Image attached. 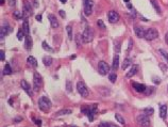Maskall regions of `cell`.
I'll return each mask as SVG.
<instances>
[{
	"label": "cell",
	"instance_id": "6da1fadb",
	"mask_svg": "<svg viewBox=\"0 0 168 127\" xmlns=\"http://www.w3.org/2000/svg\"><path fill=\"white\" fill-rule=\"evenodd\" d=\"M38 107L39 109L43 111V112H48L51 107H52V104L50 102V99L46 96H43L39 98V101H38Z\"/></svg>",
	"mask_w": 168,
	"mask_h": 127
},
{
	"label": "cell",
	"instance_id": "7a4b0ae2",
	"mask_svg": "<svg viewBox=\"0 0 168 127\" xmlns=\"http://www.w3.org/2000/svg\"><path fill=\"white\" fill-rule=\"evenodd\" d=\"M136 122L141 127H149L150 126V119H149V116L147 114H145V113L138 114L136 116Z\"/></svg>",
	"mask_w": 168,
	"mask_h": 127
},
{
	"label": "cell",
	"instance_id": "3957f363",
	"mask_svg": "<svg viewBox=\"0 0 168 127\" xmlns=\"http://www.w3.org/2000/svg\"><path fill=\"white\" fill-rule=\"evenodd\" d=\"M82 36H83L84 43H91L94 39V30L91 28V27L86 26L83 33H82Z\"/></svg>",
	"mask_w": 168,
	"mask_h": 127
},
{
	"label": "cell",
	"instance_id": "277c9868",
	"mask_svg": "<svg viewBox=\"0 0 168 127\" xmlns=\"http://www.w3.org/2000/svg\"><path fill=\"white\" fill-rule=\"evenodd\" d=\"M42 86H43V78L37 72H35L33 75V90L37 92L42 88Z\"/></svg>",
	"mask_w": 168,
	"mask_h": 127
},
{
	"label": "cell",
	"instance_id": "5b68a950",
	"mask_svg": "<svg viewBox=\"0 0 168 127\" xmlns=\"http://www.w3.org/2000/svg\"><path fill=\"white\" fill-rule=\"evenodd\" d=\"M96 110H97L96 106H92V107L91 106H84V107L81 108V111L88 116V120L90 121L94 120V113L96 112Z\"/></svg>",
	"mask_w": 168,
	"mask_h": 127
},
{
	"label": "cell",
	"instance_id": "8992f818",
	"mask_svg": "<svg viewBox=\"0 0 168 127\" xmlns=\"http://www.w3.org/2000/svg\"><path fill=\"white\" fill-rule=\"evenodd\" d=\"M77 90H78L79 94H80L82 97H87L88 94H90V91H88L87 87L85 86L84 82H82V81H79L77 83Z\"/></svg>",
	"mask_w": 168,
	"mask_h": 127
},
{
	"label": "cell",
	"instance_id": "52a82bcc",
	"mask_svg": "<svg viewBox=\"0 0 168 127\" xmlns=\"http://www.w3.org/2000/svg\"><path fill=\"white\" fill-rule=\"evenodd\" d=\"M158 38V32L155 28H149L148 30H146V34H145V39L147 41H153L155 39Z\"/></svg>",
	"mask_w": 168,
	"mask_h": 127
},
{
	"label": "cell",
	"instance_id": "ba28073f",
	"mask_svg": "<svg viewBox=\"0 0 168 127\" xmlns=\"http://www.w3.org/2000/svg\"><path fill=\"white\" fill-rule=\"evenodd\" d=\"M83 6H84V14L86 16H90L93 13V6L94 2L93 0H83Z\"/></svg>",
	"mask_w": 168,
	"mask_h": 127
},
{
	"label": "cell",
	"instance_id": "9c48e42d",
	"mask_svg": "<svg viewBox=\"0 0 168 127\" xmlns=\"http://www.w3.org/2000/svg\"><path fill=\"white\" fill-rule=\"evenodd\" d=\"M32 15V8L31 4L28 1H25L23 2V8H22V16H23V19H28V17Z\"/></svg>",
	"mask_w": 168,
	"mask_h": 127
},
{
	"label": "cell",
	"instance_id": "30bf717a",
	"mask_svg": "<svg viewBox=\"0 0 168 127\" xmlns=\"http://www.w3.org/2000/svg\"><path fill=\"white\" fill-rule=\"evenodd\" d=\"M110 70V66L108 65V63L107 62H104V61H100L98 63V72H99V74L104 76V75H107L108 73Z\"/></svg>",
	"mask_w": 168,
	"mask_h": 127
},
{
	"label": "cell",
	"instance_id": "8fae6325",
	"mask_svg": "<svg viewBox=\"0 0 168 127\" xmlns=\"http://www.w3.org/2000/svg\"><path fill=\"white\" fill-rule=\"evenodd\" d=\"M11 27L9 26V24L7 23H5V24H3L2 26H1V30H0V38H1V40H3L4 38H5V35H7L9 33L11 32Z\"/></svg>",
	"mask_w": 168,
	"mask_h": 127
},
{
	"label": "cell",
	"instance_id": "7c38bea8",
	"mask_svg": "<svg viewBox=\"0 0 168 127\" xmlns=\"http://www.w3.org/2000/svg\"><path fill=\"white\" fill-rule=\"evenodd\" d=\"M108 19L111 24H115L119 20V14L116 11H110L108 13Z\"/></svg>",
	"mask_w": 168,
	"mask_h": 127
},
{
	"label": "cell",
	"instance_id": "4fadbf2b",
	"mask_svg": "<svg viewBox=\"0 0 168 127\" xmlns=\"http://www.w3.org/2000/svg\"><path fill=\"white\" fill-rule=\"evenodd\" d=\"M20 86H21L22 90H23L25 92L27 93L29 96H32V95H33V92H32V90H31V87L29 86V83H28L26 80H21V81H20Z\"/></svg>",
	"mask_w": 168,
	"mask_h": 127
},
{
	"label": "cell",
	"instance_id": "5bb4252c",
	"mask_svg": "<svg viewBox=\"0 0 168 127\" xmlns=\"http://www.w3.org/2000/svg\"><path fill=\"white\" fill-rule=\"evenodd\" d=\"M132 86H133V88H134V90L136 91V92H139V93H145V91L147 89L145 84L137 83V82H133V83H132Z\"/></svg>",
	"mask_w": 168,
	"mask_h": 127
},
{
	"label": "cell",
	"instance_id": "9a60e30c",
	"mask_svg": "<svg viewBox=\"0 0 168 127\" xmlns=\"http://www.w3.org/2000/svg\"><path fill=\"white\" fill-rule=\"evenodd\" d=\"M134 32H135V34H136L137 38H139V39L145 38L146 31H145L144 28H141V27H135V28H134Z\"/></svg>",
	"mask_w": 168,
	"mask_h": 127
},
{
	"label": "cell",
	"instance_id": "2e32d148",
	"mask_svg": "<svg viewBox=\"0 0 168 127\" xmlns=\"http://www.w3.org/2000/svg\"><path fill=\"white\" fill-rule=\"evenodd\" d=\"M48 19L50 20V24H51L52 28H58V27H59V22H58L57 17L53 14H49L48 15Z\"/></svg>",
	"mask_w": 168,
	"mask_h": 127
},
{
	"label": "cell",
	"instance_id": "e0dca14e",
	"mask_svg": "<svg viewBox=\"0 0 168 127\" xmlns=\"http://www.w3.org/2000/svg\"><path fill=\"white\" fill-rule=\"evenodd\" d=\"M32 45H33V42H32V39L30 35H27L26 36V40H25V47L27 50H30L32 48Z\"/></svg>",
	"mask_w": 168,
	"mask_h": 127
},
{
	"label": "cell",
	"instance_id": "ac0fdd59",
	"mask_svg": "<svg viewBox=\"0 0 168 127\" xmlns=\"http://www.w3.org/2000/svg\"><path fill=\"white\" fill-rule=\"evenodd\" d=\"M27 63H28V65L31 66V67H37V61H36V59H35L34 57H32V56H30L27 59Z\"/></svg>",
	"mask_w": 168,
	"mask_h": 127
},
{
	"label": "cell",
	"instance_id": "d6986e66",
	"mask_svg": "<svg viewBox=\"0 0 168 127\" xmlns=\"http://www.w3.org/2000/svg\"><path fill=\"white\" fill-rule=\"evenodd\" d=\"M118 66H119V56H118V54H115L114 59H113V64H112L113 70H117Z\"/></svg>",
	"mask_w": 168,
	"mask_h": 127
},
{
	"label": "cell",
	"instance_id": "ffe728a7",
	"mask_svg": "<svg viewBox=\"0 0 168 127\" xmlns=\"http://www.w3.org/2000/svg\"><path fill=\"white\" fill-rule=\"evenodd\" d=\"M137 70H138V66L137 65H133V67H132L128 73H127V78H131V77H133L136 73H137Z\"/></svg>",
	"mask_w": 168,
	"mask_h": 127
},
{
	"label": "cell",
	"instance_id": "44dd1931",
	"mask_svg": "<svg viewBox=\"0 0 168 127\" xmlns=\"http://www.w3.org/2000/svg\"><path fill=\"white\" fill-rule=\"evenodd\" d=\"M167 115V106L166 105H162L160 107V116L162 119H165Z\"/></svg>",
	"mask_w": 168,
	"mask_h": 127
},
{
	"label": "cell",
	"instance_id": "7402d4cb",
	"mask_svg": "<svg viewBox=\"0 0 168 127\" xmlns=\"http://www.w3.org/2000/svg\"><path fill=\"white\" fill-rule=\"evenodd\" d=\"M71 113V110L70 109H62V110L55 112V116H61V115H67V114H70Z\"/></svg>",
	"mask_w": 168,
	"mask_h": 127
},
{
	"label": "cell",
	"instance_id": "603a6c76",
	"mask_svg": "<svg viewBox=\"0 0 168 127\" xmlns=\"http://www.w3.org/2000/svg\"><path fill=\"white\" fill-rule=\"evenodd\" d=\"M75 41H76V43H77V46H78V47H80L81 45H82V42H84V41H83V36H82V34L78 33V34L76 35Z\"/></svg>",
	"mask_w": 168,
	"mask_h": 127
},
{
	"label": "cell",
	"instance_id": "cb8c5ba5",
	"mask_svg": "<svg viewBox=\"0 0 168 127\" xmlns=\"http://www.w3.org/2000/svg\"><path fill=\"white\" fill-rule=\"evenodd\" d=\"M43 63L45 64L46 66H50L52 64V58L50 56H46L43 58Z\"/></svg>",
	"mask_w": 168,
	"mask_h": 127
},
{
	"label": "cell",
	"instance_id": "d4e9b609",
	"mask_svg": "<svg viewBox=\"0 0 168 127\" xmlns=\"http://www.w3.org/2000/svg\"><path fill=\"white\" fill-rule=\"evenodd\" d=\"M22 28H23V30H25L26 36H27V35H29L30 29H29V23H28V19H25V20H23V25H22Z\"/></svg>",
	"mask_w": 168,
	"mask_h": 127
},
{
	"label": "cell",
	"instance_id": "484cf974",
	"mask_svg": "<svg viewBox=\"0 0 168 127\" xmlns=\"http://www.w3.org/2000/svg\"><path fill=\"white\" fill-rule=\"evenodd\" d=\"M12 73H13V70H12L10 64H9V63H5V66L3 68V74L4 75H11Z\"/></svg>",
	"mask_w": 168,
	"mask_h": 127
},
{
	"label": "cell",
	"instance_id": "4316f807",
	"mask_svg": "<svg viewBox=\"0 0 168 127\" xmlns=\"http://www.w3.org/2000/svg\"><path fill=\"white\" fill-rule=\"evenodd\" d=\"M25 35H26L25 30H23L22 27H20L19 30H18V33H17V39H18L19 41H22V39L25 38Z\"/></svg>",
	"mask_w": 168,
	"mask_h": 127
},
{
	"label": "cell",
	"instance_id": "83f0119b",
	"mask_svg": "<svg viewBox=\"0 0 168 127\" xmlns=\"http://www.w3.org/2000/svg\"><path fill=\"white\" fill-rule=\"evenodd\" d=\"M132 64V61H131V59H125L123 60V63H122V69H127L130 65Z\"/></svg>",
	"mask_w": 168,
	"mask_h": 127
},
{
	"label": "cell",
	"instance_id": "f1b7e54d",
	"mask_svg": "<svg viewBox=\"0 0 168 127\" xmlns=\"http://www.w3.org/2000/svg\"><path fill=\"white\" fill-rule=\"evenodd\" d=\"M151 3H152V6L154 8V10L156 11V13L157 14H161V8H160V5L157 4L156 0H151Z\"/></svg>",
	"mask_w": 168,
	"mask_h": 127
},
{
	"label": "cell",
	"instance_id": "f546056e",
	"mask_svg": "<svg viewBox=\"0 0 168 127\" xmlns=\"http://www.w3.org/2000/svg\"><path fill=\"white\" fill-rule=\"evenodd\" d=\"M144 113L147 114L148 116H149V115H152V114L154 113V109H153L152 107H148V108L144 109Z\"/></svg>",
	"mask_w": 168,
	"mask_h": 127
},
{
	"label": "cell",
	"instance_id": "4dcf8cb0",
	"mask_svg": "<svg viewBox=\"0 0 168 127\" xmlns=\"http://www.w3.org/2000/svg\"><path fill=\"white\" fill-rule=\"evenodd\" d=\"M115 119H116V121H118L120 124H123V125L126 124V121H125V119L122 117V115H120V114H118V113L115 114Z\"/></svg>",
	"mask_w": 168,
	"mask_h": 127
},
{
	"label": "cell",
	"instance_id": "1f68e13d",
	"mask_svg": "<svg viewBox=\"0 0 168 127\" xmlns=\"http://www.w3.org/2000/svg\"><path fill=\"white\" fill-rule=\"evenodd\" d=\"M109 79H110V81L112 83H114L115 81H116V79H117L116 74H115V73H111V74H109Z\"/></svg>",
	"mask_w": 168,
	"mask_h": 127
},
{
	"label": "cell",
	"instance_id": "d6a6232c",
	"mask_svg": "<svg viewBox=\"0 0 168 127\" xmlns=\"http://www.w3.org/2000/svg\"><path fill=\"white\" fill-rule=\"evenodd\" d=\"M66 30H67V33H68L69 40H73V28H71V26H67Z\"/></svg>",
	"mask_w": 168,
	"mask_h": 127
},
{
	"label": "cell",
	"instance_id": "836d02e7",
	"mask_svg": "<svg viewBox=\"0 0 168 127\" xmlns=\"http://www.w3.org/2000/svg\"><path fill=\"white\" fill-rule=\"evenodd\" d=\"M42 45H43V48L45 49L46 51H50V52H52V51H53V49H52V48L49 46V45H48L46 42H43V44H42Z\"/></svg>",
	"mask_w": 168,
	"mask_h": 127
},
{
	"label": "cell",
	"instance_id": "e575fe53",
	"mask_svg": "<svg viewBox=\"0 0 168 127\" xmlns=\"http://www.w3.org/2000/svg\"><path fill=\"white\" fill-rule=\"evenodd\" d=\"M158 51H160V53L162 54V57L167 61V63H168V52L167 51H165L164 49H160V50H158Z\"/></svg>",
	"mask_w": 168,
	"mask_h": 127
},
{
	"label": "cell",
	"instance_id": "d590c367",
	"mask_svg": "<svg viewBox=\"0 0 168 127\" xmlns=\"http://www.w3.org/2000/svg\"><path fill=\"white\" fill-rule=\"evenodd\" d=\"M114 45H115V48H114L115 51L118 53V52L120 51V42H119V41H115V42H114Z\"/></svg>",
	"mask_w": 168,
	"mask_h": 127
},
{
	"label": "cell",
	"instance_id": "8d00e7d4",
	"mask_svg": "<svg viewBox=\"0 0 168 127\" xmlns=\"http://www.w3.org/2000/svg\"><path fill=\"white\" fill-rule=\"evenodd\" d=\"M97 26H98V27H99L100 29H102V30H105V25L103 24V22H102L101 19L97 20Z\"/></svg>",
	"mask_w": 168,
	"mask_h": 127
},
{
	"label": "cell",
	"instance_id": "74e56055",
	"mask_svg": "<svg viewBox=\"0 0 168 127\" xmlns=\"http://www.w3.org/2000/svg\"><path fill=\"white\" fill-rule=\"evenodd\" d=\"M153 92H154V88H153V87H151V88H147V89H146V91H145V93H146L147 95L152 94Z\"/></svg>",
	"mask_w": 168,
	"mask_h": 127
},
{
	"label": "cell",
	"instance_id": "f35d334b",
	"mask_svg": "<svg viewBox=\"0 0 168 127\" xmlns=\"http://www.w3.org/2000/svg\"><path fill=\"white\" fill-rule=\"evenodd\" d=\"M14 16H15V18H23V16H22V13H20L19 11H15L14 12Z\"/></svg>",
	"mask_w": 168,
	"mask_h": 127
},
{
	"label": "cell",
	"instance_id": "ab89813d",
	"mask_svg": "<svg viewBox=\"0 0 168 127\" xmlns=\"http://www.w3.org/2000/svg\"><path fill=\"white\" fill-rule=\"evenodd\" d=\"M66 90H67V92H71V82L68 80L67 82H66Z\"/></svg>",
	"mask_w": 168,
	"mask_h": 127
},
{
	"label": "cell",
	"instance_id": "60d3db41",
	"mask_svg": "<svg viewBox=\"0 0 168 127\" xmlns=\"http://www.w3.org/2000/svg\"><path fill=\"white\" fill-rule=\"evenodd\" d=\"M9 5L10 6H14L15 4H16V0H9Z\"/></svg>",
	"mask_w": 168,
	"mask_h": 127
},
{
	"label": "cell",
	"instance_id": "b9f144b4",
	"mask_svg": "<svg viewBox=\"0 0 168 127\" xmlns=\"http://www.w3.org/2000/svg\"><path fill=\"white\" fill-rule=\"evenodd\" d=\"M104 127H118L117 125H114V124H111V123H108V124H103Z\"/></svg>",
	"mask_w": 168,
	"mask_h": 127
},
{
	"label": "cell",
	"instance_id": "7bdbcfd3",
	"mask_svg": "<svg viewBox=\"0 0 168 127\" xmlns=\"http://www.w3.org/2000/svg\"><path fill=\"white\" fill-rule=\"evenodd\" d=\"M59 13H60V16H61L62 18H65L66 14H65V12H64L63 10H60V11H59Z\"/></svg>",
	"mask_w": 168,
	"mask_h": 127
},
{
	"label": "cell",
	"instance_id": "ee69618b",
	"mask_svg": "<svg viewBox=\"0 0 168 127\" xmlns=\"http://www.w3.org/2000/svg\"><path fill=\"white\" fill-rule=\"evenodd\" d=\"M132 44H133V41L130 40V41H129V47H128V51H130V50L132 49Z\"/></svg>",
	"mask_w": 168,
	"mask_h": 127
},
{
	"label": "cell",
	"instance_id": "f6af8a7d",
	"mask_svg": "<svg viewBox=\"0 0 168 127\" xmlns=\"http://www.w3.org/2000/svg\"><path fill=\"white\" fill-rule=\"evenodd\" d=\"M0 54H1V57H0V60H1V61H4V51L1 50V51H0Z\"/></svg>",
	"mask_w": 168,
	"mask_h": 127
},
{
	"label": "cell",
	"instance_id": "bcb514c9",
	"mask_svg": "<svg viewBox=\"0 0 168 127\" xmlns=\"http://www.w3.org/2000/svg\"><path fill=\"white\" fill-rule=\"evenodd\" d=\"M153 80H154V83H156V84H160L161 83V79L160 78H153Z\"/></svg>",
	"mask_w": 168,
	"mask_h": 127
},
{
	"label": "cell",
	"instance_id": "7dc6e473",
	"mask_svg": "<svg viewBox=\"0 0 168 127\" xmlns=\"http://www.w3.org/2000/svg\"><path fill=\"white\" fill-rule=\"evenodd\" d=\"M35 124L38 125V126H41V125H42V121H41V120H36V121H35Z\"/></svg>",
	"mask_w": 168,
	"mask_h": 127
},
{
	"label": "cell",
	"instance_id": "c3c4849f",
	"mask_svg": "<svg viewBox=\"0 0 168 127\" xmlns=\"http://www.w3.org/2000/svg\"><path fill=\"white\" fill-rule=\"evenodd\" d=\"M165 42H166V44L168 45V32H167L166 35H165Z\"/></svg>",
	"mask_w": 168,
	"mask_h": 127
},
{
	"label": "cell",
	"instance_id": "681fc988",
	"mask_svg": "<svg viewBox=\"0 0 168 127\" xmlns=\"http://www.w3.org/2000/svg\"><path fill=\"white\" fill-rule=\"evenodd\" d=\"M36 19H37L38 22H41V20H42V15H36Z\"/></svg>",
	"mask_w": 168,
	"mask_h": 127
},
{
	"label": "cell",
	"instance_id": "f907efd6",
	"mask_svg": "<svg viewBox=\"0 0 168 127\" xmlns=\"http://www.w3.org/2000/svg\"><path fill=\"white\" fill-rule=\"evenodd\" d=\"M70 59H71V60H73V59H76V54H73V56L70 57Z\"/></svg>",
	"mask_w": 168,
	"mask_h": 127
},
{
	"label": "cell",
	"instance_id": "816d5d0a",
	"mask_svg": "<svg viewBox=\"0 0 168 127\" xmlns=\"http://www.w3.org/2000/svg\"><path fill=\"white\" fill-rule=\"evenodd\" d=\"M60 1H61V2H63V3H65V2L67 1V0H60Z\"/></svg>",
	"mask_w": 168,
	"mask_h": 127
},
{
	"label": "cell",
	"instance_id": "f5cc1de1",
	"mask_svg": "<svg viewBox=\"0 0 168 127\" xmlns=\"http://www.w3.org/2000/svg\"><path fill=\"white\" fill-rule=\"evenodd\" d=\"M123 1H126V2H129V0H123Z\"/></svg>",
	"mask_w": 168,
	"mask_h": 127
},
{
	"label": "cell",
	"instance_id": "db71d44e",
	"mask_svg": "<svg viewBox=\"0 0 168 127\" xmlns=\"http://www.w3.org/2000/svg\"><path fill=\"white\" fill-rule=\"evenodd\" d=\"M167 90H168V87H167Z\"/></svg>",
	"mask_w": 168,
	"mask_h": 127
}]
</instances>
